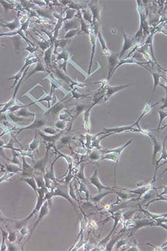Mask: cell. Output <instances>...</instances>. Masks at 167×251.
I'll use <instances>...</instances> for the list:
<instances>
[{"instance_id":"cell-1","label":"cell","mask_w":167,"mask_h":251,"mask_svg":"<svg viewBox=\"0 0 167 251\" xmlns=\"http://www.w3.org/2000/svg\"><path fill=\"white\" fill-rule=\"evenodd\" d=\"M37 192L38 193V197L37 198V203H36V204L34 209L33 210V212H32L30 215L26 218V219L23 220L21 222H24V223H26V222H27L28 221L30 220L35 213L37 212L41 209V208L44 204V202L45 201L44 200V196H45V192H46L45 188H37Z\"/></svg>"},{"instance_id":"cell-2","label":"cell","mask_w":167,"mask_h":251,"mask_svg":"<svg viewBox=\"0 0 167 251\" xmlns=\"http://www.w3.org/2000/svg\"><path fill=\"white\" fill-rule=\"evenodd\" d=\"M38 59L36 57H32V58H27L26 59V61H25V64H24L22 68L19 71L16 73L13 76H12L11 78L9 79H14V81L13 82V85H12V87L10 88H13L14 87L15 85L16 84L17 82H18V80H20L21 78V76L23 74V72L25 70V68H27V67L29 66V65H31L32 64L34 63L35 62H38Z\"/></svg>"},{"instance_id":"cell-3","label":"cell","mask_w":167,"mask_h":251,"mask_svg":"<svg viewBox=\"0 0 167 251\" xmlns=\"http://www.w3.org/2000/svg\"><path fill=\"white\" fill-rule=\"evenodd\" d=\"M48 202L47 201H45V203H44L43 205H42V207L41 208L39 214V216H38V219H37V221H36L35 224L33 225V227L30 230V234L29 235L28 238L27 240L26 241V242H25V243L24 244V245L31 238V236L32 235V234L33 232V231L35 230V229L36 228V226H37V225L39 223L40 221L43 219L44 217L45 216H46L48 212Z\"/></svg>"},{"instance_id":"cell-4","label":"cell","mask_w":167,"mask_h":251,"mask_svg":"<svg viewBox=\"0 0 167 251\" xmlns=\"http://www.w3.org/2000/svg\"><path fill=\"white\" fill-rule=\"evenodd\" d=\"M49 148H47V152L45 154V156L44 157L42 158V159L40 160H38L34 164L33 166V169L38 170L39 171H41L43 173H45V167L47 166V164L48 160V149Z\"/></svg>"},{"instance_id":"cell-5","label":"cell","mask_w":167,"mask_h":251,"mask_svg":"<svg viewBox=\"0 0 167 251\" xmlns=\"http://www.w3.org/2000/svg\"><path fill=\"white\" fill-rule=\"evenodd\" d=\"M29 67H30V66H29L28 67H27V68H26V70H25V72H24V74H23V76H22L21 79H20V80H19V83H18V84L17 85L16 87V89H15V91H14V93H13V97L11 98V99L8 102H7L6 104H5L4 106V107L3 108V109L1 110V112H4V111H6V110L8 109L10 107V106H11V105L14 104V103H15V102H16V95L17 92L18 91L19 86L20 85L21 83V82L22 81V80H23V79H24V77L25 76V74H26V72H27L28 70V68H29Z\"/></svg>"},{"instance_id":"cell-6","label":"cell","mask_w":167,"mask_h":251,"mask_svg":"<svg viewBox=\"0 0 167 251\" xmlns=\"http://www.w3.org/2000/svg\"><path fill=\"white\" fill-rule=\"evenodd\" d=\"M46 123V120L44 119L40 118L39 117H37L35 119V121L32 124H30L28 126L25 127L24 128L21 129L17 133V134H20L22 131L25 130H28V129H35L37 128H39L40 127L44 126Z\"/></svg>"},{"instance_id":"cell-7","label":"cell","mask_w":167,"mask_h":251,"mask_svg":"<svg viewBox=\"0 0 167 251\" xmlns=\"http://www.w3.org/2000/svg\"><path fill=\"white\" fill-rule=\"evenodd\" d=\"M22 174L24 176H27L28 177H31L32 175L33 172V167L29 165L25 161V158L23 157V166H22Z\"/></svg>"},{"instance_id":"cell-8","label":"cell","mask_w":167,"mask_h":251,"mask_svg":"<svg viewBox=\"0 0 167 251\" xmlns=\"http://www.w3.org/2000/svg\"><path fill=\"white\" fill-rule=\"evenodd\" d=\"M132 84H129V85H123V86H116V87H111V86H109L107 88V91H106V100H107L109 99L112 95L114 94V93H116L120 90L123 89V88H125L127 87L128 86H130Z\"/></svg>"},{"instance_id":"cell-9","label":"cell","mask_w":167,"mask_h":251,"mask_svg":"<svg viewBox=\"0 0 167 251\" xmlns=\"http://www.w3.org/2000/svg\"><path fill=\"white\" fill-rule=\"evenodd\" d=\"M117 63V56L116 55H112L111 56L109 57V76L107 79H109L110 76H112V71H113L114 68L115 67V65Z\"/></svg>"},{"instance_id":"cell-10","label":"cell","mask_w":167,"mask_h":251,"mask_svg":"<svg viewBox=\"0 0 167 251\" xmlns=\"http://www.w3.org/2000/svg\"><path fill=\"white\" fill-rule=\"evenodd\" d=\"M37 72H47V71L45 70L44 68V66L42 62L40 61H38L37 65H36L35 68L33 69L32 71L30 72V73L27 75L26 78L24 79V81H25V80H27L29 77L32 76L33 74H35Z\"/></svg>"},{"instance_id":"cell-11","label":"cell","mask_w":167,"mask_h":251,"mask_svg":"<svg viewBox=\"0 0 167 251\" xmlns=\"http://www.w3.org/2000/svg\"><path fill=\"white\" fill-rule=\"evenodd\" d=\"M124 39H125V42H124V46H123V49L121 52L120 56H119V58L122 57L123 56L124 53L125 52L126 50H128L129 48H131L133 45V42L130 39L128 38L126 36L125 33H124Z\"/></svg>"},{"instance_id":"cell-12","label":"cell","mask_w":167,"mask_h":251,"mask_svg":"<svg viewBox=\"0 0 167 251\" xmlns=\"http://www.w3.org/2000/svg\"><path fill=\"white\" fill-rule=\"evenodd\" d=\"M21 180L24 181L26 183H27L29 185L31 186V188L33 189V190L37 193V184L36 183L35 178L33 176H31V177H28L26 178H23Z\"/></svg>"},{"instance_id":"cell-13","label":"cell","mask_w":167,"mask_h":251,"mask_svg":"<svg viewBox=\"0 0 167 251\" xmlns=\"http://www.w3.org/2000/svg\"><path fill=\"white\" fill-rule=\"evenodd\" d=\"M52 51V46H51L49 48H48V49L46 50L44 53V60L47 67H48V66H50L51 65Z\"/></svg>"},{"instance_id":"cell-14","label":"cell","mask_w":167,"mask_h":251,"mask_svg":"<svg viewBox=\"0 0 167 251\" xmlns=\"http://www.w3.org/2000/svg\"><path fill=\"white\" fill-rule=\"evenodd\" d=\"M28 106H29V105H26V106L20 109V110H19V111L17 112V115L18 116H35V114H33L32 112H30V111H28V110H27V107Z\"/></svg>"},{"instance_id":"cell-15","label":"cell","mask_w":167,"mask_h":251,"mask_svg":"<svg viewBox=\"0 0 167 251\" xmlns=\"http://www.w3.org/2000/svg\"><path fill=\"white\" fill-rule=\"evenodd\" d=\"M33 177L35 178L36 183L37 184V188H45V182H44V178L42 176L39 175V176H35V175L33 176Z\"/></svg>"},{"instance_id":"cell-16","label":"cell","mask_w":167,"mask_h":251,"mask_svg":"<svg viewBox=\"0 0 167 251\" xmlns=\"http://www.w3.org/2000/svg\"><path fill=\"white\" fill-rule=\"evenodd\" d=\"M3 26L7 27L11 30H13V29H15L20 27V24L18 19H15L13 21L10 22L9 23H8V24L4 25H3Z\"/></svg>"},{"instance_id":"cell-17","label":"cell","mask_w":167,"mask_h":251,"mask_svg":"<svg viewBox=\"0 0 167 251\" xmlns=\"http://www.w3.org/2000/svg\"><path fill=\"white\" fill-rule=\"evenodd\" d=\"M149 136H150V138L152 139V140L153 142V143H154V155H153V159H154V158H155V157H156V155L157 153V152H158V151L160 150V145L159 144V143L157 142V141L155 137H154L153 135H149Z\"/></svg>"},{"instance_id":"cell-18","label":"cell","mask_w":167,"mask_h":251,"mask_svg":"<svg viewBox=\"0 0 167 251\" xmlns=\"http://www.w3.org/2000/svg\"><path fill=\"white\" fill-rule=\"evenodd\" d=\"M150 73H151L153 77V79H154V91H155V89L156 88L157 86L159 84V81H160V78L161 77V75H160V74H157V73H152L151 71H150Z\"/></svg>"},{"instance_id":"cell-19","label":"cell","mask_w":167,"mask_h":251,"mask_svg":"<svg viewBox=\"0 0 167 251\" xmlns=\"http://www.w3.org/2000/svg\"><path fill=\"white\" fill-rule=\"evenodd\" d=\"M39 134L40 135L42 136L43 138L44 139V140L47 141V142H48V141L49 142H52V141H55L56 139V137H58L59 135V134H57V135H54V136H48V135H45L43 133H39Z\"/></svg>"},{"instance_id":"cell-20","label":"cell","mask_w":167,"mask_h":251,"mask_svg":"<svg viewBox=\"0 0 167 251\" xmlns=\"http://www.w3.org/2000/svg\"><path fill=\"white\" fill-rule=\"evenodd\" d=\"M159 114V116H160V121H159V126L157 127V129H159L161 126V123H162V121H163L165 117H167V111H158Z\"/></svg>"},{"instance_id":"cell-21","label":"cell","mask_w":167,"mask_h":251,"mask_svg":"<svg viewBox=\"0 0 167 251\" xmlns=\"http://www.w3.org/2000/svg\"><path fill=\"white\" fill-rule=\"evenodd\" d=\"M52 88L51 90V91H50V93H49V95H47V96L46 97H44V98H43L42 99L40 100H38L37 102H43V101H47V102H48V106H49V108H50V102L52 100Z\"/></svg>"},{"instance_id":"cell-22","label":"cell","mask_w":167,"mask_h":251,"mask_svg":"<svg viewBox=\"0 0 167 251\" xmlns=\"http://www.w3.org/2000/svg\"><path fill=\"white\" fill-rule=\"evenodd\" d=\"M39 141L37 139V134H36L34 139H33L32 142L31 143V144H30V149L33 150L37 148L38 146H39Z\"/></svg>"},{"instance_id":"cell-23","label":"cell","mask_w":167,"mask_h":251,"mask_svg":"<svg viewBox=\"0 0 167 251\" xmlns=\"http://www.w3.org/2000/svg\"><path fill=\"white\" fill-rule=\"evenodd\" d=\"M62 107L63 106H62V104L57 103V104H55V106L52 107V109L49 110V111H52L54 114H56L62 109Z\"/></svg>"},{"instance_id":"cell-24","label":"cell","mask_w":167,"mask_h":251,"mask_svg":"<svg viewBox=\"0 0 167 251\" xmlns=\"http://www.w3.org/2000/svg\"><path fill=\"white\" fill-rule=\"evenodd\" d=\"M7 169L8 171L12 172H16L18 173V172L22 171L21 169H20V167L16 166H8L7 167Z\"/></svg>"},{"instance_id":"cell-25","label":"cell","mask_w":167,"mask_h":251,"mask_svg":"<svg viewBox=\"0 0 167 251\" xmlns=\"http://www.w3.org/2000/svg\"><path fill=\"white\" fill-rule=\"evenodd\" d=\"M44 131L45 133H47V134H54L56 133L57 131L53 128H51V127H47V128H44Z\"/></svg>"},{"instance_id":"cell-26","label":"cell","mask_w":167,"mask_h":251,"mask_svg":"<svg viewBox=\"0 0 167 251\" xmlns=\"http://www.w3.org/2000/svg\"><path fill=\"white\" fill-rule=\"evenodd\" d=\"M77 31H78L77 30H71V31H69L66 34V36H65V38H69V37H72V36H75L76 34V33H77Z\"/></svg>"},{"instance_id":"cell-27","label":"cell","mask_w":167,"mask_h":251,"mask_svg":"<svg viewBox=\"0 0 167 251\" xmlns=\"http://www.w3.org/2000/svg\"><path fill=\"white\" fill-rule=\"evenodd\" d=\"M0 2H1V4H2V5L4 6V8L5 10V11H7L8 9H12V5L10 4L9 3H7V2L6 3V2H5V4H6V5L4 3V1H0Z\"/></svg>"},{"instance_id":"cell-28","label":"cell","mask_w":167,"mask_h":251,"mask_svg":"<svg viewBox=\"0 0 167 251\" xmlns=\"http://www.w3.org/2000/svg\"><path fill=\"white\" fill-rule=\"evenodd\" d=\"M0 214H1V212H0Z\"/></svg>"}]
</instances>
